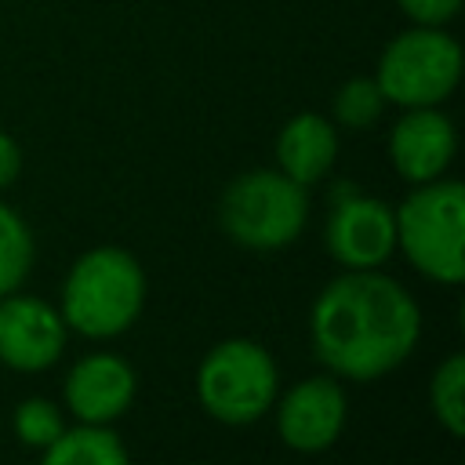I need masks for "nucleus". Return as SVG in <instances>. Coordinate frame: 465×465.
<instances>
[{"instance_id":"f257e3e1","label":"nucleus","mask_w":465,"mask_h":465,"mask_svg":"<svg viewBox=\"0 0 465 465\" xmlns=\"http://www.w3.org/2000/svg\"><path fill=\"white\" fill-rule=\"evenodd\" d=\"M316 360L349 381H374L396 371L418 345V302L378 269H345L312 302Z\"/></svg>"},{"instance_id":"f03ea898","label":"nucleus","mask_w":465,"mask_h":465,"mask_svg":"<svg viewBox=\"0 0 465 465\" xmlns=\"http://www.w3.org/2000/svg\"><path fill=\"white\" fill-rule=\"evenodd\" d=\"M145 305V272L124 247H94L80 254L62 287V320L84 338L124 334Z\"/></svg>"},{"instance_id":"7ed1b4c3","label":"nucleus","mask_w":465,"mask_h":465,"mask_svg":"<svg viewBox=\"0 0 465 465\" xmlns=\"http://www.w3.org/2000/svg\"><path fill=\"white\" fill-rule=\"evenodd\" d=\"M396 218V243L403 247L407 262L436 280V283H461L465 280V189L454 178L421 182L407 200L392 211Z\"/></svg>"},{"instance_id":"20e7f679","label":"nucleus","mask_w":465,"mask_h":465,"mask_svg":"<svg viewBox=\"0 0 465 465\" xmlns=\"http://www.w3.org/2000/svg\"><path fill=\"white\" fill-rule=\"evenodd\" d=\"M309 193L283 171H247L232 178L218 203L222 229L251 251H276L302 236Z\"/></svg>"},{"instance_id":"39448f33","label":"nucleus","mask_w":465,"mask_h":465,"mask_svg":"<svg viewBox=\"0 0 465 465\" xmlns=\"http://www.w3.org/2000/svg\"><path fill=\"white\" fill-rule=\"evenodd\" d=\"M461 80V47L443 25H414L392 36L378 58L374 84L400 109L440 105Z\"/></svg>"},{"instance_id":"423d86ee","label":"nucleus","mask_w":465,"mask_h":465,"mask_svg":"<svg viewBox=\"0 0 465 465\" xmlns=\"http://www.w3.org/2000/svg\"><path fill=\"white\" fill-rule=\"evenodd\" d=\"M276 385H280V374L269 349H262L251 338L218 341L196 371L200 407L225 425L258 421L272 407Z\"/></svg>"},{"instance_id":"0eeeda50","label":"nucleus","mask_w":465,"mask_h":465,"mask_svg":"<svg viewBox=\"0 0 465 465\" xmlns=\"http://www.w3.org/2000/svg\"><path fill=\"white\" fill-rule=\"evenodd\" d=\"M396 247L392 207L356 193V185H338L327 218V251L345 269H378Z\"/></svg>"},{"instance_id":"6e6552de","label":"nucleus","mask_w":465,"mask_h":465,"mask_svg":"<svg viewBox=\"0 0 465 465\" xmlns=\"http://www.w3.org/2000/svg\"><path fill=\"white\" fill-rule=\"evenodd\" d=\"M65 349V320L33 294L0 298V360L15 371H47Z\"/></svg>"},{"instance_id":"1a4fd4ad","label":"nucleus","mask_w":465,"mask_h":465,"mask_svg":"<svg viewBox=\"0 0 465 465\" xmlns=\"http://www.w3.org/2000/svg\"><path fill=\"white\" fill-rule=\"evenodd\" d=\"M345 414H349L345 392L334 378H305L280 400L276 429L291 450L316 454L341 436Z\"/></svg>"},{"instance_id":"9d476101","label":"nucleus","mask_w":465,"mask_h":465,"mask_svg":"<svg viewBox=\"0 0 465 465\" xmlns=\"http://www.w3.org/2000/svg\"><path fill=\"white\" fill-rule=\"evenodd\" d=\"M454 149H458L454 124L436 105L403 109V116L392 124V134H389V160L396 174L411 185L440 178L450 167Z\"/></svg>"},{"instance_id":"9b49d317","label":"nucleus","mask_w":465,"mask_h":465,"mask_svg":"<svg viewBox=\"0 0 465 465\" xmlns=\"http://www.w3.org/2000/svg\"><path fill=\"white\" fill-rule=\"evenodd\" d=\"M134 400V371L113 352H91L65 374V407L84 425L116 421Z\"/></svg>"},{"instance_id":"f8f14e48","label":"nucleus","mask_w":465,"mask_h":465,"mask_svg":"<svg viewBox=\"0 0 465 465\" xmlns=\"http://www.w3.org/2000/svg\"><path fill=\"white\" fill-rule=\"evenodd\" d=\"M338 156V131L327 116L320 113H298L280 127L276 138V171L294 178L298 185L320 182Z\"/></svg>"},{"instance_id":"ddd939ff","label":"nucleus","mask_w":465,"mask_h":465,"mask_svg":"<svg viewBox=\"0 0 465 465\" xmlns=\"http://www.w3.org/2000/svg\"><path fill=\"white\" fill-rule=\"evenodd\" d=\"M40 465H131L127 461V447L120 443L116 432H109L105 425H76V429H62L58 440H51L44 447Z\"/></svg>"},{"instance_id":"4468645a","label":"nucleus","mask_w":465,"mask_h":465,"mask_svg":"<svg viewBox=\"0 0 465 465\" xmlns=\"http://www.w3.org/2000/svg\"><path fill=\"white\" fill-rule=\"evenodd\" d=\"M33 269V232L18 211L0 203V298L18 291Z\"/></svg>"},{"instance_id":"2eb2a0df","label":"nucleus","mask_w":465,"mask_h":465,"mask_svg":"<svg viewBox=\"0 0 465 465\" xmlns=\"http://www.w3.org/2000/svg\"><path fill=\"white\" fill-rule=\"evenodd\" d=\"M429 403H432L436 421L450 436L465 432V356L461 352H450L436 367L432 385H429Z\"/></svg>"},{"instance_id":"dca6fc26","label":"nucleus","mask_w":465,"mask_h":465,"mask_svg":"<svg viewBox=\"0 0 465 465\" xmlns=\"http://www.w3.org/2000/svg\"><path fill=\"white\" fill-rule=\"evenodd\" d=\"M385 94L374 84V76H352L338 87L334 94V120L349 131H363L371 124H378V116L385 113Z\"/></svg>"},{"instance_id":"f3484780","label":"nucleus","mask_w":465,"mask_h":465,"mask_svg":"<svg viewBox=\"0 0 465 465\" xmlns=\"http://www.w3.org/2000/svg\"><path fill=\"white\" fill-rule=\"evenodd\" d=\"M62 429L65 425H62L58 407L51 400H44V396H29V400H22L15 407V436L25 447H40L44 450L51 440H58Z\"/></svg>"},{"instance_id":"a211bd4d","label":"nucleus","mask_w":465,"mask_h":465,"mask_svg":"<svg viewBox=\"0 0 465 465\" xmlns=\"http://www.w3.org/2000/svg\"><path fill=\"white\" fill-rule=\"evenodd\" d=\"M396 4L414 25H447L461 11V0H396Z\"/></svg>"},{"instance_id":"6ab92c4d","label":"nucleus","mask_w":465,"mask_h":465,"mask_svg":"<svg viewBox=\"0 0 465 465\" xmlns=\"http://www.w3.org/2000/svg\"><path fill=\"white\" fill-rule=\"evenodd\" d=\"M18 171H22V149L7 131H0V189H7L18 178Z\"/></svg>"}]
</instances>
